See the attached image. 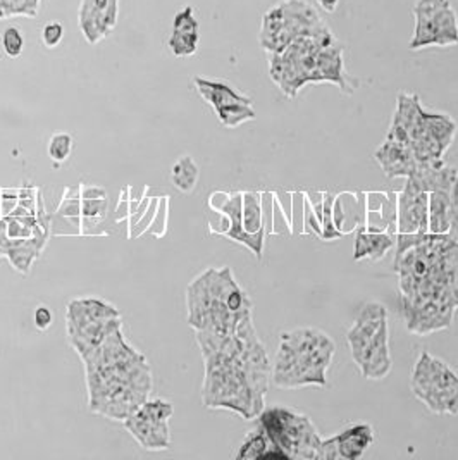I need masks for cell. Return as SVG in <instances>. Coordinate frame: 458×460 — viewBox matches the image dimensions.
<instances>
[{"mask_svg": "<svg viewBox=\"0 0 458 460\" xmlns=\"http://www.w3.org/2000/svg\"><path fill=\"white\" fill-rule=\"evenodd\" d=\"M93 414L125 422L152 392V371L145 356L135 350L118 328L82 356Z\"/></svg>", "mask_w": 458, "mask_h": 460, "instance_id": "obj_1", "label": "cell"}, {"mask_svg": "<svg viewBox=\"0 0 458 460\" xmlns=\"http://www.w3.org/2000/svg\"><path fill=\"white\" fill-rule=\"evenodd\" d=\"M334 352L333 340L324 332L300 328L283 333L272 364V383L286 390L324 386Z\"/></svg>", "mask_w": 458, "mask_h": 460, "instance_id": "obj_2", "label": "cell"}, {"mask_svg": "<svg viewBox=\"0 0 458 460\" xmlns=\"http://www.w3.org/2000/svg\"><path fill=\"white\" fill-rule=\"evenodd\" d=\"M206 377L202 402L207 409H226L251 420L259 418L266 403L260 397L238 357L223 352H202Z\"/></svg>", "mask_w": 458, "mask_h": 460, "instance_id": "obj_3", "label": "cell"}, {"mask_svg": "<svg viewBox=\"0 0 458 460\" xmlns=\"http://www.w3.org/2000/svg\"><path fill=\"white\" fill-rule=\"evenodd\" d=\"M259 424L288 459H317L322 438L309 416L285 405H272L259 414Z\"/></svg>", "mask_w": 458, "mask_h": 460, "instance_id": "obj_4", "label": "cell"}, {"mask_svg": "<svg viewBox=\"0 0 458 460\" xmlns=\"http://www.w3.org/2000/svg\"><path fill=\"white\" fill-rule=\"evenodd\" d=\"M412 390L429 411L458 414V375L441 358L422 352L412 371Z\"/></svg>", "mask_w": 458, "mask_h": 460, "instance_id": "obj_5", "label": "cell"}, {"mask_svg": "<svg viewBox=\"0 0 458 460\" xmlns=\"http://www.w3.org/2000/svg\"><path fill=\"white\" fill-rule=\"evenodd\" d=\"M416 30L409 43L412 50L458 45V18L448 0H418L414 7Z\"/></svg>", "mask_w": 458, "mask_h": 460, "instance_id": "obj_6", "label": "cell"}, {"mask_svg": "<svg viewBox=\"0 0 458 460\" xmlns=\"http://www.w3.org/2000/svg\"><path fill=\"white\" fill-rule=\"evenodd\" d=\"M174 414V407L164 398H146L145 402L126 419L128 433L150 452L167 450L171 447L169 419Z\"/></svg>", "mask_w": 458, "mask_h": 460, "instance_id": "obj_7", "label": "cell"}, {"mask_svg": "<svg viewBox=\"0 0 458 460\" xmlns=\"http://www.w3.org/2000/svg\"><path fill=\"white\" fill-rule=\"evenodd\" d=\"M401 314L407 321V328L414 335L424 336L450 328L455 307L443 305L435 300L422 296H403L401 295Z\"/></svg>", "mask_w": 458, "mask_h": 460, "instance_id": "obj_8", "label": "cell"}, {"mask_svg": "<svg viewBox=\"0 0 458 460\" xmlns=\"http://www.w3.org/2000/svg\"><path fill=\"white\" fill-rule=\"evenodd\" d=\"M119 18V0H82L78 9V26L84 40L97 45L107 39Z\"/></svg>", "mask_w": 458, "mask_h": 460, "instance_id": "obj_9", "label": "cell"}, {"mask_svg": "<svg viewBox=\"0 0 458 460\" xmlns=\"http://www.w3.org/2000/svg\"><path fill=\"white\" fill-rule=\"evenodd\" d=\"M374 443V429L371 424H354L331 438L322 439L317 459L357 460L364 457Z\"/></svg>", "mask_w": 458, "mask_h": 460, "instance_id": "obj_10", "label": "cell"}, {"mask_svg": "<svg viewBox=\"0 0 458 460\" xmlns=\"http://www.w3.org/2000/svg\"><path fill=\"white\" fill-rule=\"evenodd\" d=\"M396 233H429V193L409 183L396 193Z\"/></svg>", "mask_w": 458, "mask_h": 460, "instance_id": "obj_11", "label": "cell"}, {"mask_svg": "<svg viewBox=\"0 0 458 460\" xmlns=\"http://www.w3.org/2000/svg\"><path fill=\"white\" fill-rule=\"evenodd\" d=\"M243 191H233L229 195L228 200L225 202V206L217 210L216 214H223L226 216L229 221L228 230L225 231L221 236L228 238L231 242L242 243L247 249L253 252V255L257 259H262L264 253V243H266V231H259L255 234L247 233L243 228Z\"/></svg>", "mask_w": 458, "mask_h": 460, "instance_id": "obj_12", "label": "cell"}, {"mask_svg": "<svg viewBox=\"0 0 458 460\" xmlns=\"http://www.w3.org/2000/svg\"><path fill=\"white\" fill-rule=\"evenodd\" d=\"M355 364L360 367V373L366 379H384L390 375L393 367V360L390 356L388 321L383 323V326L377 330L374 338L355 360Z\"/></svg>", "mask_w": 458, "mask_h": 460, "instance_id": "obj_13", "label": "cell"}, {"mask_svg": "<svg viewBox=\"0 0 458 460\" xmlns=\"http://www.w3.org/2000/svg\"><path fill=\"white\" fill-rule=\"evenodd\" d=\"M386 321H388V311L384 305H381L377 302H367L360 309V313L355 317L352 328L347 333V341H348L354 360H357L366 350V347L371 343L377 330Z\"/></svg>", "mask_w": 458, "mask_h": 460, "instance_id": "obj_14", "label": "cell"}, {"mask_svg": "<svg viewBox=\"0 0 458 460\" xmlns=\"http://www.w3.org/2000/svg\"><path fill=\"white\" fill-rule=\"evenodd\" d=\"M429 233L450 234L458 242V183L429 193Z\"/></svg>", "mask_w": 458, "mask_h": 460, "instance_id": "obj_15", "label": "cell"}, {"mask_svg": "<svg viewBox=\"0 0 458 460\" xmlns=\"http://www.w3.org/2000/svg\"><path fill=\"white\" fill-rule=\"evenodd\" d=\"M334 228L343 236L366 226V191H341L334 195Z\"/></svg>", "mask_w": 458, "mask_h": 460, "instance_id": "obj_16", "label": "cell"}, {"mask_svg": "<svg viewBox=\"0 0 458 460\" xmlns=\"http://www.w3.org/2000/svg\"><path fill=\"white\" fill-rule=\"evenodd\" d=\"M121 313L101 298H76L67 304L66 311V330L84 328L95 323H105L119 319Z\"/></svg>", "mask_w": 458, "mask_h": 460, "instance_id": "obj_17", "label": "cell"}, {"mask_svg": "<svg viewBox=\"0 0 458 460\" xmlns=\"http://www.w3.org/2000/svg\"><path fill=\"white\" fill-rule=\"evenodd\" d=\"M48 236H33L26 240H9L0 228V259H7L22 274H28L33 262L40 257Z\"/></svg>", "mask_w": 458, "mask_h": 460, "instance_id": "obj_18", "label": "cell"}, {"mask_svg": "<svg viewBox=\"0 0 458 460\" xmlns=\"http://www.w3.org/2000/svg\"><path fill=\"white\" fill-rule=\"evenodd\" d=\"M366 231L396 233V193L366 191Z\"/></svg>", "mask_w": 458, "mask_h": 460, "instance_id": "obj_19", "label": "cell"}, {"mask_svg": "<svg viewBox=\"0 0 458 460\" xmlns=\"http://www.w3.org/2000/svg\"><path fill=\"white\" fill-rule=\"evenodd\" d=\"M375 161L384 171V176L390 180L409 178L417 169V159L412 148L392 140H386L375 150Z\"/></svg>", "mask_w": 458, "mask_h": 460, "instance_id": "obj_20", "label": "cell"}, {"mask_svg": "<svg viewBox=\"0 0 458 460\" xmlns=\"http://www.w3.org/2000/svg\"><path fill=\"white\" fill-rule=\"evenodd\" d=\"M317 84H338L341 92H352L345 76L343 47L336 40L324 45L317 54Z\"/></svg>", "mask_w": 458, "mask_h": 460, "instance_id": "obj_21", "label": "cell"}, {"mask_svg": "<svg viewBox=\"0 0 458 460\" xmlns=\"http://www.w3.org/2000/svg\"><path fill=\"white\" fill-rule=\"evenodd\" d=\"M193 84L200 97L207 102L216 112L226 109L229 105L234 104H251V97L240 93L236 88H233L226 82H216V80H207L202 76H195Z\"/></svg>", "mask_w": 458, "mask_h": 460, "instance_id": "obj_22", "label": "cell"}, {"mask_svg": "<svg viewBox=\"0 0 458 460\" xmlns=\"http://www.w3.org/2000/svg\"><path fill=\"white\" fill-rule=\"evenodd\" d=\"M396 233L383 231V233H373L358 228L355 231V261H381L386 257L390 249L395 247Z\"/></svg>", "mask_w": 458, "mask_h": 460, "instance_id": "obj_23", "label": "cell"}, {"mask_svg": "<svg viewBox=\"0 0 458 460\" xmlns=\"http://www.w3.org/2000/svg\"><path fill=\"white\" fill-rule=\"evenodd\" d=\"M236 459H288V457L272 445L271 439L266 435L262 426L259 424V428L251 431L243 439V443L240 445V448L236 452Z\"/></svg>", "mask_w": 458, "mask_h": 460, "instance_id": "obj_24", "label": "cell"}, {"mask_svg": "<svg viewBox=\"0 0 458 460\" xmlns=\"http://www.w3.org/2000/svg\"><path fill=\"white\" fill-rule=\"evenodd\" d=\"M424 121L429 137L436 142L437 146L446 154V150L452 146L455 133H457V123L448 116L441 112H427L424 109Z\"/></svg>", "mask_w": 458, "mask_h": 460, "instance_id": "obj_25", "label": "cell"}, {"mask_svg": "<svg viewBox=\"0 0 458 460\" xmlns=\"http://www.w3.org/2000/svg\"><path fill=\"white\" fill-rule=\"evenodd\" d=\"M200 178V169L191 155H181L171 169V181L183 193H191Z\"/></svg>", "mask_w": 458, "mask_h": 460, "instance_id": "obj_26", "label": "cell"}, {"mask_svg": "<svg viewBox=\"0 0 458 460\" xmlns=\"http://www.w3.org/2000/svg\"><path fill=\"white\" fill-rule=\"evenodd\" d=\"M243 228L247 233L255 234L264 228V216H262V200L260 191H243Z\"/></svg>", "mask_w": 458, "mask_h": 460, "instance_id": "obj_27", "label": "cell"}, {"mask_svg": "<svg viewBox=\"0 0 458 460\" xmlns=\"http://www.w3.org/2000/svg\"><path fill=\"white\" fill-rule=\"evenodd\" d=\"M54 216L69 219L75 226L82 230V187L64 190L63 199Z\"/></svg>", "mask_w": 458, "mask_h": 460, "instance_id": "obj_28", "label": "cell"}, {"mask_svg": "<svg viewBox=\"0 0 458 460\" xmlns=\"http://www.w3.org/2000/svg\"><path fill=\"white\" fill-rule=\"evenodd\" d=\"M200 33L198 31H176L172 30L169 35V50L176 58H191L198 50Z\"/></svg>", "mask_w": 458, "mask_h": 460, "instance_id": "obj_29", "label": "cell"}, {"mask_svg": "<svg viewBox=\"0 0 458 460\" xmlns=\"http://www.w3.org/2000/svg\"><path fill=\"white\" fill-rule=\"evenodd\" d=\"M217 119L221 121V125L226 128H236V126L243 125L247 121H253L257 118L255 109L251 104H234L229 105L226 109L216 112Z\"/></svg>", "mask_w": 458, "mask_h": 460, "instance_id": "obj_30", "label": "cell"}, {"mask_svg": "<svg viewBox=\"0 0 458 460\" xmlns=\"http://www.w3.org/2000/svg\"><path fill=\"white\" fill-rule=\"evenodd\" d=\"M73 146H75V140L69 133L52 135V138L48 140V146H47L50 161L54 164H63L69 159V155L73 152Z\"/></svg>", "mask_w": 458, "mask_h": 460, "instance_id": "obj_31", "label": "cell"}, {"mask_svg": "<svg viewBox=\"0 0 458 460\" xmlns=\"http://www.w3.org/2000/svg\"><path fill=\"white\" fill-rule=\"evenodd\" d=\"M42 0H0V18L37 16Z\"/></svg>", "mask_w": 458, "mask_h": 460, "instance_id": "obj_32", "label": "cell"}, {"mask_svg": "<svg viewBox=\"0 0 458 460\" xmlns=\"http://www.w3.org/2000/svg\"><path fill=\"white\" fill-rule=\"evenodd\" d=\"M322 193H324V199H322V240L331 242V240L343 238V234L334 228V193L331 191H322Z\"/></svg>", "mask_w": 458, "mask_h": 460, "instance_id": "obj_33", "label": "cell"}, {"mask_svg": "<svg viewBox=\"0 0 458 460\" xmlns=\"http://www.w3.org/2000/svg\"><path fill=\"white\" fill-rule=\"evenodd\" d=\"M167 223H169V195H161L157 212H155L154 221L146 233H150L154 238L161 240L166 236Z\"/></svg>", "mask_w": 458, "mask_h": 460, "instance_id": "obj_34", "label": "cell"}, {"mask_svg": "<svg viewBox=\"0 0 458 460\" xmlns=\"http://www.w3.org/2000/svg\"><path fill=\"white\" fill-rule=\"evenodd\" d=\"M2 49L7 58L18 59L24 49V37L18 28H5L2 33Z\"/></svg>", "mask_w": 458, "mask_h": 460, "instance_id": "obj_35", "label": "cell"}, {"mask_svg": "<svg viewBox=\"0 0 458 460\" xmlns=\"http://www.w3.org/2000/svg\"><path fill=\"white\" fill-rule=\"evenodd\" d=\"M198 28H200V24L195 18V11L191 5H187L181 11H178L172 20V30H176V31H198Z\"/></svg>", "mask_w": 458, "mask_h": 460, "instance_id": "obj_36", "label": "cell"}, {"mask_svg": "<svg viewBox=\"0 0 458 460\" xmlns=\"http://www.w3.org/2000/svg\"><path fill=\"white\" fill-rule=\"evenodd\" d=\"M157 206H159V197H152L148 209H146L145 214L140 217V221L135 225L133 231L128 234V240H135V238H140V236L145 234L148 228H150V225H152V221H154V216H155V212H157Z\"/></svg>", "mask_w": 458, "mask_h": 460, "instance_id": "obj_37", "label": "cell"}, {"mask_svg": "<svg viewBox=\"0 0 458 460\" xmlns=\"http://www.w3.org/2000/svg\"><path fill=\"white\" fill-rule=\"evenodd\" d=\"M64 26L59 22H48L42 28V43L47 49H56L63 42Z\"/></svg>", "mask_w": 458, "mask_h": 460, "instance_id": "obj_38", "label": "cell"}, {"mask_svg": "<svg viewBox=\"0 0 458 460\" xmlns=\"http://www.w3.org/2000/svg\"><path fill=\"white\" fill-rule=\"evenodd\" d=\"M20 202V189H0V209L2 216H11Z\"/></svg>", "mask_w": 458, "mask_h": 460, "instance_id": "obj_39", "label": "cell"}, {"mask_svg": "<svg viewBox=\"0 0 458 460\" xmlns=\"http://www.w3.org/2000/svg\"><path fill=\"white\" fill-rule=\"evenodd\" d=\"M274 197H276V200H277V204H279V208L283 210V214H285V217H286V221H288V225H290V228H292L293 233V193L292 191H285V190H277V191H274Z\"/></svg>", "mask_w": 458, "mask_h": 460, "instance_id": "obj_40", "label": "cell"}, {"mask_svg": "<svg viewBox=\"0 0 458 460\" xmlns=\"http://www.w3.org/2000/svg\"><path fill=\"white\" fill-rule=\"evenodd\" d=\"M129 219V187L119 191V200H118V208L114 212V223L121 225L123 221Z\"/></svg>", "mask_w": 458, "mask_h": 460, "instance_id": "obj_41", "label": "cell"}, {"mask_svg": "<svg viewBox=\"0 0 458 460\" xmlns=\"http://www.w3.org/2000/svg\"><path fill=\"white\" fill-rule=\"evenodd\" d=\"M33 323L39 332H47L54 323V314L47 305H39L33 314Z\"/></svg>", "mask_w": 458, "mask_h": 460, "instance_id": "obj_42", "label": "cell"}, {"mask_svg": "<svg viewBox=\"0 0 458 460\" xmlns=\"http://www.w3.org/2000/svg\"><path fill=\"white\" fill-rule=\"evenodd\" d=\"M229 191H214V193H210L208 195L207 200V208L210 212H217V210L221 209L223 206H225V202L229 199Z\"/></svg>", "mask_w": 458, "mask_h": 460, "instance_id": "obj_43", "label": "cell"}, {"mask_svg": "<svg viewBox=\"0 0 458 460\" xmlns=\"http://www.w3.org/2000/svg\"><path fill=\"white\" fill-rule=\"evenodd\" d=\"M80 187H82V199H105V197H109L104 187L84 185V183Z\"/></svg>", "mask_w": 458, "mask_h": 460, "instance_id": "obj_44", "label": "cell"}, {"mask_svg": "<svg viewBox=\"0 0 458 460\" xmlns=\"http://www.w3.org/2000/svg\"><path fill=\"white\" fill-rule=\"evenodd\" d=\"M317 2H319V5H321L326 13H334L336 7H338V4H339V0H317Z\"/></svg>", "mask_w": 458, "mask_h": 460, "instance_id": "obj_45", "label": "cell"}, {"mask_svg": "<svg viewBox=\"0 0 458 460\" xmlns=\"http://www.w3.org/2000/svg\"><path fill=\"white\" fill-rule=\"evenodd\" d=\"M2 219H4V216H2V209H0V223H2Z\"/></svg>", "mask_w": 458, "mask_h": 460, "instance_id": "obj_46", "label": "cell"}]
</instances>
